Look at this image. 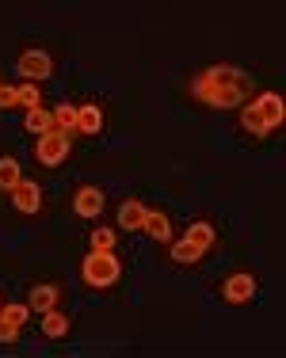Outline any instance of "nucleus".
I'll list each match as a JSON object with an SVG mask.
<instances>
[{"mask_svg":"<svg viewBox=\"0 0 286 358\" xmlns=\"http://www.w3.org/2000/svg\"><path fill=\"white\" fill-rule=\"evenodd\" d=\"M187 88H191V96H195L199 103H206V107H222V110L245 107V96H248L245 88H229V84H217V80H210L206 73H199L195 80L187 84Z\"/></svg>","mask_w":286,"mask_h":358,"instance_id":"f257e3e1","label":"nucleus"},{"mask_svg":"<svg viewBox=\"0 0 286 358\" xmlns=\"http://www.w3.org/2000/svg\"><path fill=\"white\" fill-rule=\"evenodd\" d=\"M80 275H84V282H88V286L107 289V286H115V282H119L122 263L115 259V252H88V255H84Z\"/></svg>","mask_w":286,"mask_h":358,"instance_id":"f03ea898","label":"nucleus"},{"mask_svg":"<svg viewBox=\"0 0 286 358\" xmlns=\"http://www.w3.org/2000/svg\"><path fill=\"white\" fill-rule=\"evenodd\" d=\"M69 152H73V141H69V134H57V130H50L46 138H38V145H35V157H38V164H46V168H57V164H65V160H69Z\"/></svg>","mask_w":286,"mask_h":358,"instance_id":"7ed1b4c3","label":"nucleus"},{"mask_svg":"<svg viewBox=\"0 0 286 358\" xmlns=\"http://www.w3.org/2000/svg\"><path fill=\"white\" fill-rule=\"evenodd\" d=\"M50 73H54V57H50L46 50H23V54H20V76L27 84L46 80Z\"/></svg>","mask_w":286,"mask_h":358,"instance_id":"20e7f679","label":"nucleus"},{"mask_svg":"<svg viewBox=\"0 0 286 358\" xmlns=\"http://www.w3.org/2000/svg\"><path fill=\"white\" fill-rule=\"evenodd\" d=\"M252 107L259 110V118H264L267 130H279V126L286 122V103H283V96H275V92H259V96L252 99Z\"/></svg>","mask_w":286,"mask_h":358,"instance_id":"39448f33","label":"nucleus"},{"mask_svg":"<svg viewBox=\"0 0 286 358\" xmlns=\"http://www.w3.org/2000/svg\"><path fill=\"white\" fill-rule=\"evenodd\" d=\"M222 297L229 305H248L252 297H256V278L245 275V271H241V275H229L225 286H222Z\"/></svg>","mask_w":286,"mask_h":358,"instance_id":"423d86ee","label":"nucleus"},{"mask_svg":"<svg viewBox=\"0 0 286 358\" xmlns=\"http://www.w3.org/2000/svg\"><path fill=\"white\" fill-rule=\"evenodd\" d=\"M12 206L20 210V214H38L42 210V187L31 183V179H23V183L12 191Z\"/></svg>","mask_w":286,"mask_h":358,"instance_id":"0eeeda50","label":"nucleus"},{"mask_svg":"<svg viewBox=\"0 0 286 358\" xmlns=\"http://www.w3.org/2000/svg\"><path fill=\"white\" fill-rule=\"evenodd\" d=\"M73 210H77L80 217H99L103 214V191H99V187H80V191L73 194Z\"/></svg>","mask_w":286,"mask_h":358,"instance_id":"6e6552de","label":"nucleus"},{"mask_svg":"<svg viewBox=\"0 0 286 358\" xmlns=\"http://www.w3.org/2000/svg\"><path fill=\"white\" fill-rule=\"evenodd\" d=\"M210 80H217V84H229V88H252V76L245 69H237V65H214V69H206Z\"/></svg>","mask_w":286,"mask_h":358,"instance_id":"1a4fd4ad","label":"nucleus"},{"mask_svg":"<svg viewBox=\"0 0 286 358\" xmlns=\"http://www.w3.org/2000/svg\"><path fill=\"white\" fill-rule=\"evenodd\" d=\"M57 286H50V282H42L31 289V301H27V309L31 313H50V309H57Z\"/></svg>","mask_w":286,"mask_h":358,"instance_id":"9d476101","label":"nucleus"},{"mask_svg":"<svg viewBox=\"0 0 286 358\" xmlns=\"http://www.w3.org/2000/svg\"><path fill=\"white\" fill-rule=\"evenodd\" d=\"M141 229H145V233L153 236V241L172 244V221H168L161 210H149V214H145V225H141Z\"/></svg>","mask_w":286,"mask_h":358,"instance_id":"9b49d317","label":"nucleus"},{"mask_svg":"<svg viewBox=\"0 0 286 358\" xmlns=\"http://www.w3.org/2000/svg\"><path fill=\"white\" fill-rule=\"evenodd\" d=\"M77 130L80 134H99L103 130V110H99L96 103H84V107H77Z\"/></svg>","mask_w":286,"mask_h":358,"instance_id":"f8f14e48","label":"nucleus"},{"mask_svg":"<svg viewBox=\"0 0 286 358\" xmlns=\"http://www.w3.org/2000/svg\"><path fill=\"white\" fill-rule=\"evenodd\" d=\"M23 126H27V134H35V138H46V134L54 130V110H46V107H35V110H27V118H23Z\"/></svg>","mask_w":286,"mask_h":358,"instance_id":"ddd939ff","label":"nucleus"},{"mask_svg":"<svg viewBox=\"0 0 286 358\" xmlns=\"http://www.w3.org/2000/svg\"><path fill=\"white\" fill-rule=\"evenodd\" d=\"M145 214H149V206H141L138 199H126L119 206V225L122 229H141L145 225Z\"/></svg>","mask_w":286,"mask_h":358,"instance_id":"4468645a","label":"nucleus"},{"mask_svg":"<svg viewBox=\"0 0 286 358\" xmlns=\"http://www.w3.org/2000/svg\"><path fill=\"white\" fill-rule=\"evenodd\" d=\"M214 236L217 233H214V225H210V221H195V225L183 233V241H191L199 252H206V248H214Z\"/></svg>","mask_w":286,"mask_h":358,"instance_id":"2eb2a0df","label":"nucleus"},{"mask_svg":"<svg viewBox=\"0 0 286 358\" xmlns=\"http://www.w3.org/2000/svg\"><path fill=\"white\" fill-rule=\"evenodd\" d=\"M20 183H23L20 160H15V157H0V191H15Z\"/></svg>","mask_w":286,"mask_h":358,"instance_id":"dca6fc26","label":"nucleus"},{"mask_svg":"<svg viewBox=\"0 0 286 358\" xmlns=\"http://www.w3.org/2000/svg\"><path fill=\"white\" fill-rule=\"evenodd\" d=\"M65 331H69V317H65V313H57V309L42 313V336H50V339H62Z\"/></svg>","mask_w":286,"mask_h":358,"instance_id":"f3484780","label":"nucleus"},{"mask_svg":"<svg viewBox=\"0 0 286 358\" xmlns=\"http://www.w3.org/2000/svg\"><path fill=\"white\" fill-rule=\"evenodd\" d=\"M241 126H245V130L252 134V138H267V134H271V130L264 126V118H259V110L252 107V103L241 107Z\"/></svg>","mask_w":286,"mask_h":358,"instance_id":"a211bd4d","label":"nucleus"},{"mask_svg":"<svg viewBox=\"0 0 286 358\" xmlns=\"http://www.w3.org/2000/svg\"><path fill=\"white\" fill-rule=\"evenodd\" d=\"M172 259H176V263H183V267H191V263L203 259V252H199L191 241H172Z\"/></svg>","mask_w":286,"mask_h":358,"instance_id":"6ab92c4d","label":"nucleus"},{"mask_svg":"<svg viewBox=\"0 0 286 358\" xmlns=\"http://www.w3.org/2000/svg\"><path fill=\"white\" fill-rule=\"evenodd\" d=\"M54 130L57 134H69V130H77V107L73 103H62L54 110Z\"/></svg>","mask_w":286,"mask_h":358,"instance_id":"aec40b11","label":"nucleus"},{"mask_svg":"<svg viewBox=\"0 0 286 358\" xmlns=\"http://www.w3.org/2000/svg\"><path fill=\"white\" fill-rule=\"evenodd\" d=\"M15 103H23L27 110L42 107V92H38V84H15Z\"/></svg>","mask_w":286,"mask_h":358,"instance_id":"412c9836","label":"nucleus"},{"mask_svg":"<svg viewBox=\"0 0 286 358\" xmlns=\"http://www.w3.org/2000/svg\"><path fill=\"white\" fill-rule=\"evenodd\" d=\"M115 244H119L115 229H96V233H92V248L88 252H115Z\"/></svg>","mask_w":286,"mask_h":358,"instance_id":"4be33fe9","label":"nucleus"},{"mask_svg":"<svg viewBox=\"0 0 286 358\" xmlns=\"http://www.w3.org/2000/svg\"><path fill=\"white\" fill-rule=\"evenodd\" d=\"M0 320H8L12 328H23V324L31 320V309H27V305H4V313H0Z\"/></svg>","mask_w":286,"mask_h":358,"instance_id":"5701e85b","label":"nucleus"},{"mask_svg":"<svg viewBox=\"0 0 286 358\" xmlns=\"http://www.w3.org/2000/svg\"><path fill=\"white\" fill-rule=\"evenodd\" d=\"M20 339V328H12L8 320H0V343H15Z\"/></svg>","mask_w":286,"mask_h":358,"instance_id":"b1692460","label":"nucleus"},{"mask_svg":"<svg viewBox=\"0 0 286 358\" xmlns=\"http://www.w3.org/2000/svg\"><path fill=\"white\" fill-rule=\"evenodd\" d=\"M0 107H15V88L12 84H0Z\"/></svg>","mask_w":286,"mask_h":358,"instance_id":"393cba45","label":"nucleus"},{"mask_svg":"<svg viewBox=\"0 0 286 358\" xmlns=\"http://www.w3.org/2000/svg\"><path fill=\"white\" fill-rule=\"evenodd\" d=\"M0 313H4V305H0Z\"/></svg>","mask_w":286,"mask_h":358,"instance_id":"a878e982","label":"nucleus"}]
</instances>
